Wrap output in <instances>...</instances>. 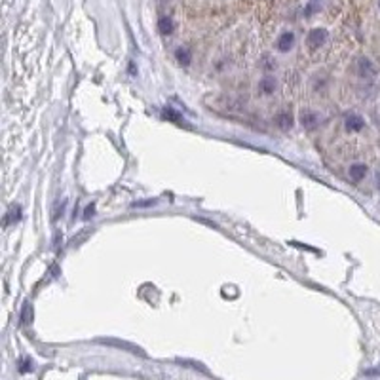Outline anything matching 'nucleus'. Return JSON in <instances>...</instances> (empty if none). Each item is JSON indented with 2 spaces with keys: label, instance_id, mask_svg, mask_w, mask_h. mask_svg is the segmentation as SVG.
Instances as JSON below:
<instances>
[{
  "label": "nucleus",
  "instance_id": "423d86ee",
  "mask_svg": "<svg viewBox=\"0 0 380 380\" xmlns=\"http://www.w3.org/2000/svg\"><path fill=\"white\" fill-rule=\"evenodd\" d=\"M367 175V166L365 164H352L350 166V179L354 183H359Z\"/></svg>",
  "mask_w": 380,
  "mask_h": 380
},
{
  "label": "nucleus",
  "instance_id": "9d476101",
  "mask_svg": "<svg viewBox=\"0 0 380 380\" xmlns=\"http://www.w3.org/2000/svg\"><path fill=\"white\" fill-rule=\"evenodd\" d=\"M21 219V209H19V206H13L10 211H8V215L4 217V225H12V223H15V221H19Z\"/></svg>",
  "mask_w": 380,
  "mask_h": 380
},
{
  "label": "nucleus",
  "instance_id": "4468645a",
  "mask_svg": "<svg viewBox=\"0 0 380 380\" xmlns=\"http://www.w3.org/2000/svg\"><path fill=\"white\" fill-rule=\"evenodd\" d=\"M314 2H316V0H314Z\"/></svg>",
  "mask_w": 380,
  "mask_h": 380
},
{
  "label": "nucleus",
  "instance_id": "39448f33",
  "mask_svg": "<svg viewBox=\"0 0 380 380\" xmlns=\"http://www.w3.org/2000/svg\"><path fill=\"white\" fill-rule=\"evenodd\" d=\"M300 122H302V125H304L306 130H314L319 122V116L316 113H312V111H302V114H300Z\"/></svg>",
  "mask_w": 380,
  "mask_h": 380
},
{
  "label": "nucleus",
  "instance_id": "ddd939ff",
  "mask_svg": "<svg viewBox=\"0 0 380 380\" xmlns=\"http://www.w3.org/2000/svg\"><path fill=\"white\" fill-rule=\"evenodd\" d=\"M94 204H92V206H87V209H86V213H84V217L86 219H89V215H94Z\"/></svg>",
  "mask_w": 380,
  "mask_h": 380
},
{
  "label": "nucleus",
  "instance_id": "f03ea898",
  "mask_svg": "<svg viewBox=\"0 0 380 380\" xmlns=\"http://www.w3.org/2000/svg\"><path fill=\"white\" fill-rule=\"evenodd\" d=\"M327 31L325 29H312L308 32V46L310 48H319V46H323L325 40H327Z\"/></svg>",
  "mask_w": 380,
  "mask_h": 380
},
{
  "label": "nucleus",
  "instance_id": "6e6552de",
  "mask_svg": "<svg viewBox=\"0 0 380 380\" xmlns=\"http://www.w3.org/2000/svg\"><path fill=\"white\" fill-rule=\"evenodd\" d=\"M158 31L162 32L164 37H168V34H171V32L175 31L173 19H171V17H166V15L158 19Z\"/></svg>",
  "mask_w": 380,
  "mask_h": 380
},
{
  "label": "nucleus",
  "instance_id": "7ed1b4c3",
  "mask_svg": "<svg viewBox=\"0 0 380 380\" xmlns=\"http://www.w3.org/2000/svg\"><path fill=\"white\" fill-rule=\"evenodd\" d=\"M276 46H278V50H280L281 53H287V51L295 46V34L291 31L283 32V34L278 38V44H276Z\"/></svg>",
  "mask_w": 380,
  "mask_h": 380
},
{
  "label": "nucleus",
  "instance_id": "0eeeda50",
  "mask_svg": "<svg viewBox=\"0 0 380 380\" xmlns=\"http://www.w3.org/2000/svg\"><path fill=\"white\" fill-rule=\"evenodd\" d=\"M276 125L280 128V130L287 131L293 128V116H291V113H281L276 116Z\"/></svg>",
  "mask_w": 380,
  "mask_h": 380
},
{
  "label": "nucleus",
  "instance_id": "f257e3e1",
  "mask_svg": "<svg viewBox=\"0 0 380 380\" xmlns=\"http://www.w3.org/2000/svg\"><path fill=\"white\" fill-rule=\"evenodd\" d=\"M355 67H357V75L363 76V78H374L376 76V67H374V63L369 59V57H359L357 63H355Z\"/></svg>",
  "mask_w": 380,
  "mask_h": 380
},
{
  "label": "nucleus",
  "instance_id": "9b49d317",
  "mask_svg": "<svg viewBox=\"0 0 380 380\" xmlns=\"http://www.w3.org/2000/svg\"><path fill=\"white\" fill-rule=\"evenodd\" d=\"M175 56H177V61L181 63V65H190V61H192V57H190V51L187 50V48H179V50L175 51Z\"/></svg>",
  "mask_w": 380,
  "mask_h": 380
},
{
  "label": "nucleus",
  "instance_id": "20e7f679",
  "mask_svg": "<svg viewBox=\"0 0 380 380\" xmlns=\"http://www.w3.org/2000/svg\"><path fill=\"white\" fill-rule=\"evenodd\" d=\"M365 128V120L359 114H348L346 118V130L348 131H361Z\"/></svg>",
  "mask_w": 380,
  "mask_h": 380
},
{
  "label": "nucleus",
  "instance_id": "f8f14e48",
  "mask_svg": "<svg viewBox=\"0 0 380 380\" xmlns=\"http://www.w3.org/2000/svg\"><path fill=\"white\" fill-rule=\"evenodd\" d=\"M154 204V200H147V202H137V204H133V207H143V206H152Z\"/></svg>",
  "mask_w": 380,
  "mask_h": 380
},
{
  "label": "nucleus",
  "instance_id": "1a4fd4ad",
  "mask_svg": "<svg viewBox=\"0 0 380 380\" xmlns=\"http://www.w3.org/2000/svg\"><path fill=\"white\" fill-rule=\"evenodd\" d=\"M259 89H261L262 94H274L276 89V80L272 78V76H264L261 80V84H259Z\"/></svg>",
  "mask_w": 380,
  "mask_h": 380
}]
</instances>
